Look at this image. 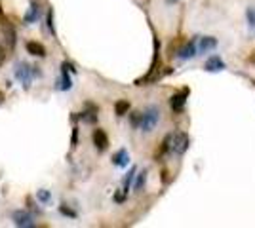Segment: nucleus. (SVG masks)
<instances>
[{"instance_id":"obj_11","label":"nucleus","mask_w":255,"mask_h":228,"mask_svg":"<svg viewBox=\"0 0 255 228\" xmlns=\"http://www.w3.org/2000/svg\"><path fill=\"white\" fill-rule=\"evenodd\" d=\"M97 112H99V109H97L96 105L86 103V109L80 112V120H82V122H86V124H96V122H97Z\"/></svg>"},{"instance_id":"obj_19","label":"nucleus","mask_w":255,"mask_h":228,"mask_svg":"<svg viewBox=\"0 0 255 228\" xmlns=\"http://www.w3.org/2000/svg\"><path fill=\"white\" fill-rule=\"evenodd\" d=\"M36 200H38L40 204H44V206H48V204H52V192L42 188V190L36 192Z\"/></svg>"},{"instance_id":"obj_10","label":"nucleus","mask_w":255,"mask_h":228,"mask_svg":"<svg viewBox=\"0 0 255 228\" xmlns=\"http://www.w3.org/2000/svg\"><path fill=\"white\" fill-rule=\"evenodd\" d=\"M196 52H198L196 38H192V40H189V42L185 44V46H183V48H181L175 55H177L179 59H191V57H194V55H196Z\"/></svg>"},{"instance_id":"obj_4","label":"nucleus","mask_w":255,"mask_h":228,"mask_svg":"<svg viewBox=\"0 0 255 228\" xmlns=\"http://www.w3.org/2000/svg\"><path fill=\"white\" fill-rule=\"evenodd\" d=\"M73 75H76L75 65H73L71 61H63V63H61V78H59V82H57V89L69 91V89L73 87V78H71Z\"/></svg>"},{"instance_id":"obj_21","label":"nucleus","mask_w":255,"mask_h":228,"mask_svg":"<svg viewBox=\"0 0 255 228\" xmlns=\"http://www.w3.org/2000/svg\"><path fill=\"white\" fill-rule=\"evenodd\" d=\"M46 25H48V31L52 33V36L55 38L57 36V33H55V25H53V10L50 8L48 10V13H46Z\"/></svg>"},{"instance_id":"obj_9","label":"nucleus","mask_w":255,"mask_h":228,"mask_svg":"<svg viewBox=\"0 0 255 228\" xmlns=\"http://www.w3.org/2000/svg\"><path fill=\"white\" fill-rule=\"evenodd\" d=\"M92 141H94V147H96L97 152H105L109 149V135L105 133V130L97 128L92 133Z\"/></svg>"},{"instance_id":"obj_22","label":"nucleus","mask_w":255,"mask_h":228,"mask_svg":"<svg viewBox=\"0 0 255 228\" xmlns=\"http://www.w3.org/2000/svg\"><path fill=\"white\" fill-rule=\"evenodd\" d=\"M141 118H143V112H131L129 114V124H131V128H139L141 126Z\"/></svg>"},{"instance_id":"obj_26","label":"nucleus","mask_w":255,"mask_h":228,"mask_svg":"<svg viewBox=\"0 0 255 228\" xmlns=\"http://www.w3.org/2000/svg\"><path fill=\"white\" fill-rule=\"evenodd\" d=\"M4 61H6V50L0 46V67L4 65Z\"/></svg>"},{"instance_id":"obj_20","label":"nucleus","mask_w":255,"mask_h":228,"mask_svg":"<svg viewBox=\"0 0 255 228\" xmlns=\"http://www.w3.org/2000/svg\"><path fill=\"white\" fill-rule=\"evenodd\" d=\"M59 213H61L63 217H69V219H76V217H78V213H76L73 207L67 206V204H61V206H59Z\"/></svg>"},{"instance_id":"obj_12","label":"nucleus","mask_w":255,"mask_h":228,"mask_svg":"<svg viewBox=\"0 0 255 228\" xmlns=\"http://www.w3.org/2000/svg\"><path fill=\"white\" fill-rule=\"evenodd\" d=\"M204 69H206L208 73H219V71H223L225 69V61L219 57V55H212V57H208V61H206Z\"/></svg>"},{"instance_id":"obj_8","label":"nucleus","mask_w":255,"mask_h":228,"mask_svg":"<svg viewBox=\"0 0 255 228\" xmlns=\"http://www.w3.org/2000/svg\"><path fill=\"white\" fill-rule=\"evenodd\" d=\"M189 93H191V89H189V87H183L181 91H177V93H173V95H171L170 107H171L173 112H183V110H185V105H187Z\"/></svg>"},{"instance_id":"obj_16","label":"nucleus","mask_w":255,"mask_h":228,"mask_svg":"<svg viewBox=\"0 0 255 228\" xmlns=\"http://www.w3.org/2000/svg\"><path fill=\"white\" fill-rule=\"evenodd\" d=\"M135 175H137V167H131V169L126 173V177H124V183H122V192H124L126 196H128V192H129V188H131V183H133Z\"/></svg>"},{"instance_id":"obj_5","label":"nucleus","mask_w":255,"mask_h":228,"mask_svg":"<svg viewBox=\"0 0 255 228\" xmlns=\"http://www.w3.org/2000/svg\"><path fill=\"white\" fill-rule=\"evenodd\" d=\"M189 145H191V139L185 131H177V133H171V152L173 154H185L189 151Z\"/></svg>"},{"instance_id":"obj_3","label":"nucleus","mask_w":255,"mask_h":228,"mask_svg":"<svg viewBox=\"0 0 255 228\" xmlns=\"http://www.w3.org/2000/svg\"><path fill=\"white\" fill-rule=\"evenodd\" d=\"M158 120H160L158 107H147V109L143 110V118H141V126H139V130L149 133V131H152L154 128H156Z\"/></svg>"},{"instance_id":"obj_18","label":"nucleus","mask_w":255,"mask_h":228,"mask_svg":"<svg viewBox=\"0 0 255 228\" xmlns=\"http://www.w3.org/2000/svg\"><path fill=\"white\" fill-rule=\"evenodd\" d=\"M145 183H147V169H143V171H139L137 175H135V183H133V188L135 190H143V186H145Z\"/></svg>"},{"instance_id":"obj_14","label":"nucleus","mask_w":255,"mask_h":228,"mask_svg":"<svg viewBox=\"0 0 255 228\" xmlns=\"http://www.w3.org/2000/svg\"><path fill=\"white\" fill-rule=\"evenodd\" d=\"M215 48H217V38H213V36H204V38H200V44H198V52L200 54L212 52Z\"/></svg>"},{"instance_id":"obj_23","label":"nucleus","mask_w":255,"mask_h":228,"mask_svg":"<svg viewBox=\"0 0 255 228\" xmlns=\"http://www.w3.org/2000/svg\"><path fill=\"white\" fill-rule=\"evenodd\" d=\"M246 17H248V25H250L252 33L255 34V8H248V11H246Z\"/></svg>"},{"instance_id":"obj_29","label":"nucleus","mask_w":255,"mask_h":228,"mask_svg":"<svg viewBox=\"0 0 255 228\" xmlns=\"http://www.w3.org/2000/svg\"><path fill=\"white\" fill-rule=\"evenodd\" d=\"M0 101H2V95H0Z\"/></svg>"},{"instance_id":"obj_28","label":"nucleus","mask_w":255,"mask_h":228,"mask_svg":"<svg viewBox=\"0 0 255 228\" xmlns=\"http://www.w3.org/2000/svg\"><path fill=\"white\" fill-rule=\"evenodd\" d=\"M166 2H168V4H175V2H177V0H166Z\"/></svg>"},{"instance_id":"obj_1","label":"nucleus","mask_w":255,"mask_h":228,"mask_svg":"<svg viewBox=\"0 0 255 228\" xmlns=\"http://www.w3.org/2000/svg\"><path fill=\"white\" fill-rule=\"evenodd\" d=\"M13 76H15V80H17L19 84H23V87L29 89L32 84V80L42 76V71H40L38 67L29 65V63H25V61H19V63H15V67H13Z\"/></svg>"},{"instance_id":"obj_6","label":"nucleus","mask_w":255,"mask_h":228,"mask_svg":"<svg viewBox=\"0 0 255 228\" xmlns=\"http://www.w3.org/2000/svg\"><path fill=\"white\" fill-rule=\"evenodd\" d=\"M40 17H42V4H40V0H31L29 10L23 15V25H34V23L40 21Z\"/></svg>"},{"instance_id":"obj_7","label":"nucleus","mask_w":255,"mask_h":228,"mask_svg":"<svg viewBox=\"0 0 255 228\" xmlns=\"http://www.w3.org/2000/svg\"><path fill=\"white\" fill-rule=\"evenodd\" d=\"M11 221H13V225H15V227H21V228H34L36 227L34 217H32L29 211H21V209H17V211H13V213H11Z\"/></svg>"},{"instance_id":"obj_13","label":"nucleus","mask_w":255,"mask_h":228,"mask_svg":"<svg viewBox=\"0 0 255 228\" xmlns=\"http://www.w3.org/2000/svg\"><path fill=\"white\" fill-rule=\"evenodd\" d=\"M25 50H27V54L34 55V57H46V48L40 42L29 40V42L25 44Z\"/></svg>"},{"instance_id":"obj_17","label":"nucleus","mask_w":255,"mask_h":228,"mask_svg":"<svg viewBox=\"0 0 255 228\" xmlns=\"http://www.w3.org/2000/svg\"><path fill=\"white\" fill-rule=\"evenodd\" d=\"M129 109H131V105H129L128 99H120V101L115 103V114L117 116H126L128 112H129Z\"/></svg>"},{"instance_id":"obj_15","label":"nucleus","mask_w":255,"mask_h":228,"mask_svg":"<svg viewBox=\"0 0 255 228\" xmlns=\"http://www.w3.org/2000/svg\"><path fill=\"white\" fill-rule=\"evenodd\" d=\"M113 163H115L117 167H126L128 163H129V154H128L126 149H120L118 152H115V156H113Z\"/></svg>"},{"instance_id":"obj_25","label":"nucleus","mask_w":255,"mask_h":228,"mask_svg":"<svg viewBox=\"0 0 255 228\" xmlns=\"http://www.w3.org/2000/svg\"><path fill=\"white\" fill-rule=\"evenodd\" d=\"M71 143H73V149H75L76 143H78V128H75V130H73V139H71Z\"/></svg>"},{"instance_id":"obj_24","label":"nucleus","mask_w":255,"mask_h":228,"mask_svg":"<svg viewBox=\"0 0 255 228\" xmlns=\"http://www.w3.org/2000/svg\"><path fill=\"white\" fill-rule=\"evenodd\" d=\"M6 38H8V48H13L15 46V31L11 25H6Z\"/></svg>"},{"instance_id":"obj_27","label":"nucleus","mask_w":255,"mask_h":228,"mask_svg":"<svg viewBox=\"0 0 255 228\" xmlns=\"http://www.w3.org/2000/svg\"><path fill=\"white\" fill-rule=\"evenodd\" d=\"M250 63H254L255 65V50L252 52V55H250Z\"/></svg>"},{"instance_id":"obj_2","label":"nucleus","mask_w":255,"mask_h":228,"mask_svg":"<svg viewBox=\"0 0 255 228\" xmlns=\"http://www.w3.org/2000/svg\"><path fill=\"white\" fill-rule=\"evenodd\" d=\"M158 69H160V40L154 38V57H152L149 73L143 76V78L135 80V84H137V86H145V84H149L152 80H156V78H158Z\"/></svg>"}]
</instances>
